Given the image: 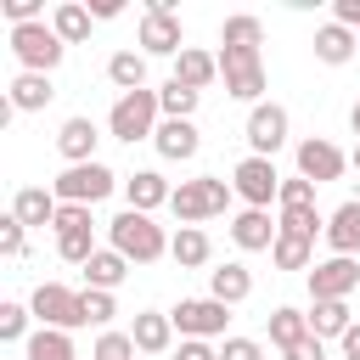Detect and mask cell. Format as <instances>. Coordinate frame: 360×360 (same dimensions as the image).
<instances>
[{
	"instance_id": "3957f363",
	"label": "cell",
	"mask_w": 360,
	"mask_h": 360,
	"mask_svg": "<svg viewBox=\"0 0 360 360\" xmlns=\"http://www.w3.org/2000/svg\"><path fill=\"white\" fill-rule=\"evenodd\" d=\"M231 180H219V174H197V180H180L174 186V197H169V208H174V219L180 225H202V219H214V214H225L231 208Z\"/></svg>"
},
{
	"instance_id": "30bf717a",
	"label": "cell",
	"mask_w": 360,
	"mask_h": 360,
	"mask_svg": "<svg viewBox=\"0 0 360 360\" xmlns=\"http://www.w3.org/2000/svg\"><path fill=\"white\" fill-rule=\"evenodd\" d=\"M28 309H34V321H39V326H56V332L84 326V315H79V292H73V287H62V281H39V287H34V298H28Z\"/></svg>"
},
{
	"instance_id": "e0dca14e",
	"label": "cell",
	"mask_w": 360,
	"mask_h": 360,
	"mask_svg": "<svg viewBox=\"0 0 360 360\" xmlns=\"http://www.w3.org/2000/svg\"><path fill=\"white\" fill-rule=\"evenodd\" d=\"M169 197H174V186H169L158 169H135V174H124V202H129L135 214L169 208Z\"/></svg>"
},
{
	"instance_id": "f35d334b",
	"label": "cell",
	"mask_w": 360,
	"mask_h": 360,
	"mask_svg": "<svg viewBox=\"0 0 360 360\" xmlns=\"http://www.w3.org/2000/svg\"><path fill=\"white\" fill-rule=\"evenodd\" d=\"M90 360H135V338H129V332H112V326H107V332L96 338Z\"/></svg>"
},
{
	"instance_id": "52a82bcc",
	"label": "cell",
	"mask_w": 360,
	"mask_h": 360,
	"mask_svg": "<svg viewBox=\"0 0 360 360\" xmlns=\"http://www.w3.org/2000/svg\"><path fill=\"white\" fill-rule=\"evenodd\" d=\"M219 79H225V96H236L248 107H259L264 101V84H270L259 51H219Z\"/></svg>"
},
{
	"instance_id": "9a60e30c",
	"label": "cell",
	"mask_w": 360,
	"mask_h": 360,
	"mask_svg": "<svg viewBox=\"0 0 360 360\" xmlns=\"http://www.w3.org/2000/svg\"><path fill=\"white\" fill-rule=\"evenodd\" d=\"M96 146H101L96 118H84V112L62 118V129H56V152H62L68 163H96Z\"/></svg>"
},
{
	"instance_id": "f907efd6",
	"label": "cell",
	"mask_w": 360,
	"mask_h": 360,
	"mask_svg": "<svg viewBox=\"0 0 360 360\" xmlns=\"http://www.w3.org/2000/svg\"><path fill=\"white\" fill-rule=\"evenodd\" d=\"M349 129H354V141H360V101L349 107Z\"/></svg>"
},
{
	"instance_id": "2e32d148",
	"label": "cell",
	"mask_w": 360,
	"mask_h": 360,
	"mask_svg": "<svg viewBox=\"0 0 360 360\" xmlns=\"http://www.w3.org/2000/svg\"><path fill=\"white\" fill-rule=\"evenodd\" d=\"M152 146H158V158H163V163H191V158H197V146H202V135H197V124H191V118H163V124H158V135H152Z\"/></svg>"
},
{
	"instance_id": "74e56055",
	"label": "cell",
	"mask_w": 360,
	"mask_h": 360,
	"mask_svg": "<svg viewBox=\"0 0 360 360\" xmlns=\"http://www.w3.org/2000/svg\"><path fill=\"white\" fill-rule=\"evenodd\" d=\"M56 253L84 270V264L96 259V225H90V231H62V236H56Z\"/></svg>"
},
{
	"instance_id": "836d02e7",
	"label": "cell",
	"mask_w": 360,
	"mask_h": 360,
	"mask_svg": "<svg viewBox=\"0 0 360 360\" xmlns=\"http://www.w3.org/2000/svg\"><path fill=\"white\" fill-rule=\"evenodd\" d=\"M276 225L281 231H292V236H304V242H315V236H326V214L309 202V208H281L276 214Z\"/></svg>"
},
{
	"instance_id": "277c9868",
	"label": "cell",
	"mask_w": 360,
	"mask_h": 360,
	"mask_svg": "<svg viewBox=\"0 0 360 360\" xmlns=\"http://www.w3.org/2000/svg\"><path fill=\"white\" fill-rule=\"evenodd\" d=\"M112 186H124L101 158L96 163H68L56 180H51V191H56V202H79V208H96L101 197H112Z\"/></svg>"
},
{
	"instance_id": "bcb514c9",
	"label": "cell",
	"mask_w": 360,
	"mask_h": 360,
	"mask_svg": "<svg viewBox=\"0 0 360 360\" xmlns=\"http://www.w3.org/2000/svg\"><path fill=\"white\" fill-rule=\"evenodd\" d=\"M332 22H343L349 34H360V0H332Z\"/></svg>"
},
{
	"instance_id": "60d3db41",
	"label": "cell",
	"mask_w": 360,
	"mask_h": 360,
	"mask_svg": "<svg viewBox=\"0 0 360 360\" xmlns=\"http://www.w3.org/2000/svg\"><path fill=\"white\" fill-rule=\"evenodd\" d=\"M22 248H28V225H22L17 214H6V219H0V253H6V259H22Z\"/></svg>"
},
{
	"instance_id": "7c38bea8",
	"label": "cell",
	"mask_w": 360,
	"mask_h": 360,
	"mask_svg": "<svg viewBox=\"0 0 360 360\" xmlns=\"http://www.w3.org/2000/svg\"><path fill=\"white\" fill-rule=\"evenodd\" d=\"M292 158H298V174H304V180H315V186L338 180V174L349 169L343 146H338V141H326V135H309V141H298V146H292Z\"/></svg>"
},
{
	"instance_id": "ba28073f",
	"label": "cell",
	"mask_w": 360,
	"mask_h": 360,
	"mask_svg": "<svg viewBox=\"0 0 360 360\" xmlns=\"http://www.w3.org/2000/svg\"><path fill=\"white\" fill-rule=\"evenodd\" d=\"M169 321H174L180 338L214 343V338H225V326H231V304H219V298H180V304L169 309Z\"/></svg>"
},
{
	"instance_id": "9c48e42d",
	"label": "cell",
	"mask_w": 360,
	"mask_h": 360,
	"mask_svg": "<svg viewBox=\"0 0 360 360\" xmlns=\"http://www.w3.org/2000/svg\"><path fill=\"white\" fill-rule=\"evenodd\" d=\"M231 191L248 202V208H270L276 197H281V174H276V158H242L236 169H231Z\"/></svg>"
},
{
	"instance_id": "7402d4cb",
	"label": "cell",
	"mask_w": 360,
	"mask_h": 360,
	"mask_svg": "<svg viewBox=\"0 0 360 360\" xmlns=\"http://www.w3.org/2000/svg\"><path fill=\"white\" fill-rule=\"evenodd\" d=\"M169 259H174L180 270H202V264L214 259V242H208V231H202V225H180V231L169 236Z\"/></svg>"
},
{
	"instance_id": "603a6c76",
	"label": "cell",
	"mask_w": 360,
	"mask_h": 360,
	"mask_svg": "<svg viewBox=\"0 0 360 360\" xmlns=\"http://www.w3.org/2000/svg\"><path fill=\"white\" fill-rule=\"evenodd\" d=\"M354 51H360V34H349L343 22H321V28H315V62H326V68H343Z\"/></svg>"
},
{
	"instance_id": "cb8c5ba5",
	"label": "cell",
	"mask_w": 360,
	"mask_h": 360,
	"mask_svg": "<svg viewBox=\"0 0 360 360\" xmlns=\"http://www.w3.org/2000/svg\"><path fill=\"white\" fill-rule=\"evenodd\" d=\"M169 79H180V84H191V90H208V84L219 79V56H214V51L186 45V51L174 56V73H169Z\"/></svg>"
},
{
	"instance_id": "ab89813d",
	"label": "cell",
	"mask_w": 360,
	"mask_h": 360,
	"mask_svg": "<svg viewBox=\"0 0 360 360\" xmlns=\"http://www.w3.org/2000/svg\"><path fill=\"white\" fill-rule=\"evenodd\" d=\"M315 202V180H304V174H287L281 180V197H276V208H309Z\"/></svg>"
},
{
	"instance_id": "c3c4849f",
	"label": "cell",
	"mask_w": 360,
	"mask_h": 360,
	"mask_svg": "<svg viewBox=\"0 0 360 360\" xmlns=\"http://www.w3.org/2000/svg\"><path fill=\"white\" fill-rule=\"evenodd\" d=\"M338 349H343V360H360V321H354V326L338 338Z\"/></svg>"
},
{
	"instance_id": "ffe728a7",
	"label": "cell",
	"mask_w": 360,
	"mask_h": 360,
	"mask_svg": "<svg viewBox=\"0 0 360 360\" xmlns=\"http://www.w3.org/2000/svg\"><path fill=\"white\" fill-rule=\"evenodd\" d=\"M248 292H253V270H248L242 259H225L219 270H208V298H219V304L236 309Z\"/></svg>"
},
{
	"instance_id": "7bdbcfd3",
	"label": "cell",
	"mask_w": 360,
	"mask_h": 360,
	"mask_svg": "<svg viewBox=\"0 0 360 360\" xmlns=\"http://www.w3.org/2000/svg\"><path fill=\"white\" fill-rule=\"evenodd\" d=\"M90 225H96V219H90V208H79V202H62V208H56V225H51V231L62 236V231H90Z\"/></svg>"
},
{
	"instance_id": "484cf974",
	"label": "cell",
	"mask_w": 360,
	"mask_h": 360,
	"mask_svg": "<svg viewBox=\"0 0 360 360\" xmlns=\"http://www.w3.org/2000/svg\"><path fill=\"white\" fill-rule=\"evenodd\" d=\"M129 276V259L118 248H96V259L84 264V287H101V292H118Z\"/></svg>"
},
{
	"instance_id": "681fc988",
	"label": "cell",
	"mask_w": 360,
	"mask_h": 360,
	"mask_svg": "<svg viewBox=\"0 0 360 360\" xmlns=\"http://www.w3.org/2000/svg\"><path fill=\"white\" fill-rule=\"evenodd\" d=\"M118 11H124L118 0H90V17H96V22H107V17H118Z\"/></svg>"
},
{
	"instance_id": "44dd1931",
	"label": "cell",
	"mask_w": 360,
	"mask_h": 360,
	"mask_svg": "<svg viewBox=\"0 0 360 360\" xmlns=\"http://www.w3.org/2000/svg\"><path fill=\"white\" fill-rule=\"evenodd\" d=\"M309 338H343L349 326H354V315H349V298H309Z\"/></svg>"
},
{
	"instance_id": "f546056e",
	"label": "cell",
	"mask_w": 360,
	"mask_h": 360,
	"mask_svg": "<svg viewBox=\"0 0 360 360\" xmlns=\"http://www.w3.org/2000/svg\"><path fill=\"white\" fill-rule=\"evenodd\" d=\"M107 79L118 84V96L146 90V56H141V51H112V56H107Z\"/></svg>"
},
{
	"instance_id": "5bb4252c",
	"label": "cell",
	"mask_w": 360,
	"mask_h": 360,
	"mask_svg": "<svg viewBox=\"0 0 360 360\" xmlns=\"http://www.w3.org/2000/svg\"><path fill=\"white\" fill-rule=\"evenodd\" d=\"M276 236H281V225L270 219V208H242V214L231 219V242H236L242 253H270Z\"/></svg>"
},
{
	"instance_id": "ac0fdd59",
	"label": "cell",
	"mask_w": 360,
	"mask_h": 360,
	"mask_svg": "<svg viewBox=\"0 0 360 360\" xmlns=\"http://www.w3.org/2000/svg\"><path fill=\"white\" fill-rule=\"evenodd\" d=\"M326 242H332V253L360 259V197H349L326 214Z\"/></svg>"
},
{
	"instance_id": "5b68a950",
	"label": "cell",
	"mask_w": 360,
	"mask_h": 360,
	"mask_svg": "<svg viewBox=\"0 0 360 360\" xmlns=\"http://www.w3.org/2000/svg\"><path fill=\"white\" fill-rule=\"evenodd\" d=\"M11 56L22 62V73H56L68 45L51 22H22V28H11Z\"/></svg>"
},
{
	"instance_id": "f1b7e54d",
	"label": "cell",
	"mask_w": 360,
	"mask_h": 360,
	"mask_svg": "<svg viewBox=\"0 0 360 360\" xmlns=\"http://www.w3.org/2000/svg\"><path fill=\"white\" fill-rule=\"evenodd\" d=\"M90 22H96V17H90V6H79V0H62V6L51 11V28L62 34V45H84V39H90Z\"/></svg>"
},
{
	"instance_id": "d6986e66",
	"label": "cell",
	"mask_w": 360,
	"mask_h": 360,
	"mask_svg": "<svg viewBox=\"0 0 360 360\" xmlns=\"http://www.w3.org/2000/svg\"><path fill=\"white\" fill-rule=\"evenodd\" d=\"M129 338H135V354H163V349H174V321H169V309H141L135 326H129Z\"/></svg>"
},
{
	"instance_id": "7a4b0ae2",
	"label": "cell",
	"mask_w": 360,
	"mask_h": 360,
	"mask_svg": "<svg viewBox=\"0 0 360 360\" xmlns=\"http://www.w3.org/2000/svg\"><path fill=\"white\" fill-rule=\"evenodd\" d=\"M158 124H163V101H158V90L146 84V90H129V96H118L112 101V112H107V135L112 141H152L158 135Z\"/></svg>"
},
{
	"instance_id": "4316f807",
	"label": "cell",
	"mask_w": 360,
	"mask_h": 360,
	"mask_svg": "<svg viewBox=\"0 0 360 360\" xmlns=\"http://www.w3.org/2000/svg\"><path fill=\"white\" fill-rule=\"evenodd\" d=\"M51 101H56L51 73H17V79H11V107H17V112H39V107H51Z\"/></svg>"
},
{
	"instance_id": "8fae6325",
	"label": "cell",
	"mask_w": 360,
	"mask_h": 360,
	"mask_svg": "<svg viewBox=\"0 0 360 360\" xmlns=\"http://www.w3.org/2000/svg\"><path fill=\"white\" fill-rule=\"evenodd\" d=\"M287 129H292V118H287L281 101L248 107V146H253V158H276V152L287 146Z\"/></svg>"
},
{
	"instance_id": "8d00e7d4",
	"label": "cell",
	"mask_w": 360,
	"mask_h": 360,
	"mask_svg": "<svg viewBox=\"0 0 360 360\" xmlns=\"http://www.w3.org/2000/svg\"><path fill=\"white\" fill-rule=\"evenodd\" d=\"M28 321H34V309L17 304V298H6V304H0V343H28V338H34Z\"/></svg>"
},
{
	"instance_id": "d590c367",
	"label": "cell",
	"mask_w": 360,
	"mask_h": 360,
	"mask_svg": "<svg viewBox=\"0 0 360 360\" xmlns=\"http://www.w3.org/2000/svg\"><path fill=\"white\" fill-rule=\"evenodd\" d=\"M158 101H163V118H191V112H197V101H202V90H191V84L169 79V84L158 90Z\"/></svg>"
},
{
	"instance_id": "e575fe53",
	"label": "cell",
	"mask_w": 360,
	"mask_h": 360,
	"mask_svg": "<svg viewBox=\"0 0 360 360\" xmlns=\"http://www.w3.org/2000/svg\"><path fill=\"white\" fill-rule=\"evenodd\" d=\"M79 315H84V326H112V315H118V298L112 292H101V287H84L79 292Z\"/></svg>"
},
{
	"instance_id": "d4e9b609",
	"label": "cell",
	"mask_w": 360,
	"mask_h": 360,
	"mask_svg": "<svg viewBox=\"0 0 360 360\" xmlns=\"http://www.w3.org/2000/svg\"><path fill=\"white\" fill-rule=\"evenodd\" d=\"M56 191L51 186H22L17 197H11V214L22 219V225H56Z\"/></svg>"
},
{
	"instance_id": "4fadbf2b",
	"label": "cell",
	"mask_w": 360,
	"mask_h": 360,
	"mask_svg": "<svg viewBox=\"0 0 360 360\" xmlns=\"http://www.w3.org/2000/svg\"><path fill=\"white\" fill-rule=\"evenodd\" d=\"M354 287H360V259L332 253V259H321L309 270V298H349Z\"/></svg>"
},
{
	"instance_id": "b9f144b4",
	"label": "cell",
	"mask_w": 360,
	"mask_h": 360,
	"mask_svg": "<svg viewBox=\"0 0 360 360\" xmlns=\"http://www.w3.org/2000/svg\"><path fill=\"white\" fill-rule=\"evenodd\" d=\"M0 11L11 17V28H22V22H45V0H0Z\"/></svg>"
},
{
	"instance_id": "8992f818",
	"label": "cell",
	"mask_w": 360,
	"mask_h": 360,
	"mask_svg": "<svg viewBox=\"0 0 360 360\" xmlns=\"http://www.w3.org/2000/svg\"><path fill=\"white\" fill-rule=\"evenodd\" d=\"M135 45H141L146 62H152V56H180V51H186V28H180V17H174L169 0H146V17H141Z\"/></svg>"
},
{
	"instance_id": "4dcf8cb0",
	"label": "cell",
	"mask_w": 360,
	"mask_h": 360,
	"mask_svg": "<svg viewBox=\"0 0 360 360\" xmlns=\"http://www.w3.org/2000/svg\"><path fill=\"white\" fill-rule=\"evenodd\" d=\"M270 264H276V270H315V242H304V236L281 231V236H276V248H270Z\"/></svg>"
},
{
	"instance_id": "f6af8a7d",
	"label": "cell",
	"mask_w": 360,
	"mask_h": 360,
	"mask_svg": "<svg viewBox=\"0 0 360 360\" xmlns=\"http://www.w3.org/2000/svg\"><path fill=\"white\" fill-rule=\"evenodd\" d=\"M174 360H219V349H214V343H202V338H180Z\"/></svg>"
},
{
	"instance_id": "ee69618b",
	"label": "cell",
	"mask_w": 360,
	"mask_h": 360,
	"mask_svg": "<svg viewBox=\"0 0 360 360\" xmlns=\"http://www.w3.org/2000/svg\"><path fill=\"white\" fill-rule=\"evenodd\" d=\"M219 360H264V343L259 338H225L219 343Z\"/></svg>"
},
{
	"instance_id": "d6a6232c",
	"label": "cell",
	"mask_w": 360,
	"mask_h": 360,
	"mask_svg": "<svg viewBox=\"0 0 360 360\" xmlns=\"http://www.w3.org/2000/svg\"><path fill=\"white\" fill-rule=\"evenodd\" d=\"M259 39H264V22L259 17H225V28H219V45L225 51H259Z\"/></svg>"
},
{
	"instance_id": "7dc6e473",
	"label": "cell",
	"mask_w": 360,
	"mask_h": 360,
	"mask_svg": "<svg viewBox=\"0 0 360 360\" xmlns=\"http://www.w3.org/2000/svg\"><path fill=\"white\" fill-rule=\"evenodd\" d=\"M281 360H326V343H321V338H304V343H292Z\"/></svg>"
},
{
	"instance_id": "83f0119b",
	"label": "cell",
	"mask_w": 360,
	"mask_h": 360,
	"mask_svg": "<svg viewBox=\"0 0 360 360\" xmlns=\"http://www.w3.org/2000/svg\"><path fill=\"white\" fill-rule=\"evenodd\" d=\"M264 332H270V343L287 354L292 343H304V338H309V315H304V309H292V304H281V309H270Z\"/></svg>"
},
{
	"instance_id": "1f68e13d",
	"label": "cell",
	"mask_w": 360,
	"mask_h": 360,
	"mask_svg": "<svg viewBox=\"0 0 360 360\" xmlns=\"http://www.w3.org/2000/svg\"><path fill=\"white\" fill-rule=\"evenodd\" d=\"M22 349H28V360H79V354H73V338L56 332V326H39Z\"/></svg>"
},
{
	"instance_id": "6da1fadb",
	"label": "cell",
	"mask_w": 360,
	"mask_h": 360,
	"mask_svg": "<svg viewBox=\"0 0 360 360\" xmlns=\"http://www.w3.org/2000/svg\"><path fill=\"white\" fill-rule=\"evenodd\" d=\"M107 248H118L129 264H158V259L169 253V236H163V225H158L152 214L124 208V214L107 219Z\"/></svg>"
},
{
	"instance_id": "816d5d0a",
	"label": "cell",
	"mask_w": 360,
	"mask_h": 360,
	"mask_svg": "<svg viewBox=\"0 0 360 360\" xmlns=\"http://www.w3.org/2000/svg\"><path fill=\"white\" fill-rule=\"evenodd\" d=\"M349 163H354V174H360V141H354V152H349Z\"/></svg>"
}]
</instances>
